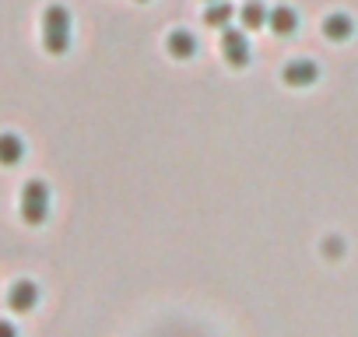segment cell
Segmentation results:
<instances>
[{"instance_id":"obj_1","label":"cell","mask_w":358,"mask_h":337,"mask_svg":"<svg viewBox=\"0 0 358 337\" xmlns=\"http://www.w3.org/2000/svg\"><path fill=\"white\" fill-rule=\"evenodd\" d=\"M43 46L53 57H64L71 50V11L64 4H50L43 11Z\"/></svg>"},{"instance_id":"obj_2","label":"cell","mask_w":358,"mask_h":337,"mask_svg":"<svg viewBox=\"0 0 358 337\" xmlns=\"http://www.w3.org/2000/svg\"><path fill=\"white\" fill-rule=\"evenodd\" d=\"M22 218H25V225H43L50 218V187L43 180L25 183V190H22Z\"/></svg>"},{"instance_id":"obj_3","label":"cell","mask_w":358,"mask_h":337,"mask_svg":"<svg viewBox=\"0 0 358 337\" xmlns=\"http://www.w3.org/2000/svg\"><path fill=\"white\" fill-rule=\"evenodd\" d=\"M222 57L229 60V67H250V60H253V53H250V39H246V32H239V29H225L222 32Z\"/></svg>"},{"instance_id":"obj_4","label":"cell","mask_w":358,"mask_h":337,"mask_svg":"<svg viewBox=\"0 0 358 337\" xmlns=\"http://www.w3.org/2000/svg\"><path fill=\"white\" fill-rule=\"evenodd\" d=\"M285 85L288 88H309V85H316V78H320V67L313 64V60H306V57H299V60H292V64H285Z\"/></svg>"},{"instance_id":"obj_5","label":"cell","mask_w":358,"mask_h":337,"mask_svg":"<svg viewBox=\"0 0 358 337\" xmlns=\"http://www.w3.org/2000/svg\"><path fill=\"white\" fill-rule=\"evenodd\" d=\"M36 302H39V285H36V281L22 278V281L11 285V292H8V306H11L15 313H32Z\"/></svg>"},{"instance_id":"obj_6","label":"cell","mask_w":358,"mask_h":337,"mask_svg":"<svg viewBox=\"0 0 358 337\" xmlns=\"http://www.w3.org/2000/svg\"><path fill=\"white\" fill-rule=\"evenodd\" d=\"M165 46H169V53H172L176 60L197 57V39H194V32H187V29H176V32L165 39Z\"/></svg>"},{"instance_id":"obj_7","label":"cell","mask_w":358,"mask_h":337,"mask_svg":"<svg viewBox=\"0 0 358 337\" xmlns=\"http://www.w3.org/2000/svg\"><path fill=\"white\" fill-rule=\"evenodd\" d=\"M267 25H271V32H278V36H292V32L299 29V15H295V8L278 4V8H271Z\"/></svg>"},{"instance_id":"obj_8","label":"cell","mask_w":358,"mask_h":337,"mask_svg":"<svg viewBox=\"0 0 358 337\" xmlns=\"http://www.w3.org/2000/svg\"><path fill=\"white\" fill-rule=\"evenodd\" d=\"M351 32H355V22L348 15H327L323 18V36L330 43H344V39H351Z\"/></svg>"},{"instance_id":"obj_9","label":"cell","mask_w":358,"mask_h":337,"mask_svg":"<svg viewBox=\"0 0 358 337\" xmlns=\"http://www.w3.org/2000/svg\"><path fill=\"white\" fill-rule=\"evenodd\" d=\"M25 158V141L18 134H0V165H18Z\"/></svg>"},{"instance_id":"obj_10","label":"cell","mask_w":358,"mask_h":337,"mask_svg":"<svg viewBox=\"0 0 358 337\" xmlns=\"http://www.w3.org/2000/svg\"><path fill=\"white\" fill-rule=\"evenodd\" d=\"M232 15H236V8L229 4V0H215V4H208V11H204V25H211V29H229Z\"/></svg>"},{"instance_id":"obj_11","label":"cell","mask_w":358,"mask_h":337,"mask_svg":"<svg viewBox=\"0 0 358 337\" xmlns=\"http://www.w3.org/2000/svg\"><path fill=\"white\" fill-rule=\"evenodd\" d=\"M267 15H271V11L260 4V0H250V4L239 8V22H243V29H250V32H253V29H264V25H267Z\"/></svg>"},{"instance_id":"obj_12","label":"cell","mask_w":358,"mask_h":337,"mask_svg":"<svg viewBox=\"0 0 358 337\" xmlns=\"http://www.w3.org/2000/svg\"><path fill=\"white\" fill-rule=\"evenodd\" d=\"M0 337H18V330H15L11 320H0Z\"/></svg>"},{"instance_id":"obj_13","label":"cell","mask_w":358,"mask_h":337,"mask_svg":"<svg viewBox=\"0 0 358 337\" xmlns=\"http://www.w3.org/2000/svg\"><path fill=\"white\" fill-rule=\"evenodd\" d=\"M208 4H215V0H208Z\"/></svg>"},{"instance_id":"obj_14","label":"cell","mask_w":358,"mask_h":337,"mask_svg":"<svg viewBox=\"0 0 358 337\" xmlns=\"http://www.w3.org/2000/svg\"><path fill=\"white\" fill-rule=\"evenodd\" d=\"M141 4H144V0H141Z\"/></svg>"}]
</instances>
